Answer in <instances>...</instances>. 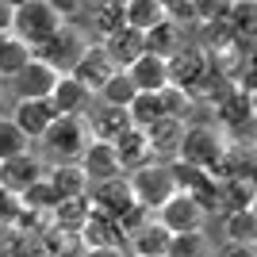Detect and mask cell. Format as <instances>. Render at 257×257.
Masks as SVG:
<instances>
[{"mask_svg": "<svg viewBox=\"0 0 257 257\" xmlns=\"http://www.w3.org/2000/svg\"><path fill=\"white\" fill-rule=\"evenodd\" d=\"M4 115L12 119V123H16V127L23 131V139L31 142H39L46 135V127H50L54 119V111H50V104H46V100H8V107H4Z\"/></svg>", "mask_w": 257, "mask_h": 257, "instance_id": "30bf717a", "label": "cell"}, {"mask_svg": "<svg viewBox=\"0 0 257 257\" xmlns=\"http://www.w3.org/2000/svg\"><path fill=\"white\" fill-rule=\"evenodd\" d=\"M88 204L92 211L104 215V219H123V215L135 207V196H131V184L127 177H115V181H104V184H92L88 188Z\"/></svg>", "mask_w": 257, "mask_h": 257, "instance_id": "8fae6325", "label": "cell"}, {"mask_svg": "<svg viewBox=\"0 0 257 257\" xmlns=\"http://www.w3.org/2000/svg\"><path fill=\"white\" fill-rule=\"evenodd\" d=\"M215 184L238 181V177H253V146H242V142H226V150L219 154L211 169H207Z\"/></svg>", "mask_w": 257, "mask_h": 257, "instance_id": "d6986e66", "label": "cell"}, {"mask_svg": "<svg viewBox=\"0 0 257 257\" xmlns=\"http://www.w3.org/2000/svg\"><path fill=\"white\" fill-rule=\"evenodd\" d=\"M158 23H165V0H123V27L150 35Z\"/></svg>", "mask_w": 257, "mask_h": 257, "instance_id": "603a6c76", "label": "cell"}, {"mask_svg": "<svg viewBox=\"0 0 257 257\" xmlns=\"http://www.w3.org/2000/svg\"><path fill=\"white\" fill-rule=\"evenodd\" d=\"M4 107H8V96H4V88H0V115H4Z\"/></svg>", "mask_w": 257, "mask_h": 257, "instance_id": "7bdbcfd3", "label": "cell"}, {"mask_svg": "<svg viewBox=\"0 0 257 257\" xmlns=\"http://www.w3.org/2000/svg\"><path fill=\"white\" fill-rule=\"evenodd\" d=\"M88 142H92V135H88L85 119L58 115L50 127H46V135L35 142V154H39L46 165H69V161H81V154L88 150Z\"/></svg>", "mask_w": 257, "mask_h": 257, "instance_id": "7a4b0ae2", "label": "cell"}, {"mask_svg": "<svg viewBox=\"0 0 257 257\" xmlns=\"http://www.w3.org/2000/svg\"><path fill=\"white\" fill-rule=\"evenodd\" d=\"M127 184H131V196H135V204L146 207V211H158L161 204H169L177 188H173V177H169V161H150V165H142V169L127 173Z\"/></svg>", "mask_w": 257, "mask_h": 257, "instance_id": "5b68a950", "label": "cell"}, {"mask_svg": "<svg viewBox=\"0 0 257 257\" xmlns=\"http://www.w3.org/2000/svg\"><path fill=\"white\" fill-rule=\"evenodd\" d=\"M184 127H188V123L161 115L158 123H150V127L142 131V139H146V146H150L154 161H173L177 158V146H181V139H184Z\"/></svg>", "mask_w": 257, "mask_h": 257, "instance_id": "e0dca14e", "label": "cell"}, {"mask_svg": "<svg viewBox=\"0 0 257 257\" xmlns=\"http://www.w3.org/2000/svg\"><path fill=\"white\" fill-rule=\"evenodd\" d=\"M46 184H50L54 200H77V196H88V177L81 173L77 161L69 165H46Z\"/></svg>", "mask_w": 257, "mask_h": 257, "instance_id": "44dd1931", "label": "cell"}, {"mask_svg": "<svg viewBox=\"0 0 257 257\" xmlns=\"http://www.w3.org/2000/svg\"><path fill=\"white\" fill-rule=\"evenodd\" d=\"M85 123H88V135H92V142H107V146H115V142L131 131L127 107H104V104H96L92 111H88Z\"/></svg>", "mask_w": 257, "mask_h": 257, "instance_id": "ac0fdd59", "label": "cell"}, {"mask_svg": "<svg viewBox=\"0 0 257 257\" xmlns=\"http://www.w3.org/2000/svg\"><path fill=\"white\" fill-rule=\"evenodd\" d=\"M54 85H58V73H54L50 65H43L39 58H31V62L4 85V96L8 100H50Z\"/></svg>", "mask_w": 257, "mask_h": 257, "instance_id": "9c48e42d", "label": "cell"}, {"mask_svg": "<svg viewBox=\"0 0 257 257\" xmlns=\"http://www.w3.org/2000/svg\"><path fill=\"white\" fill-rule=\"evenodd\" d=\"M115 73H119V69H115V65H111V62L104 58V50H100V46H88V50H85V58H81V62L73 65V73H69V77H73L77 85H81V88L88 92V96L96 100V92H100V88H104V85H107V81H111Z\"/></svg>", "mask_w": 257, "mask_h": 257, "instance_id": "5bb4252c", "label": "cell"}, {"mask_svg": "<svg viewBox=\"0 0 257 257\" xmlns=\"http://www.w3.org/2000/svg\"><path fill=\"white\" fill-rule=\"evenodd\" d=\"M27 246H31V238L20 234L16 226H12V230H0V257H23Z\"/></svg>", "mask_w": 257, "mask_h": 257, "instance_id": "8d00e7d4", "label": "cell"}, {"mask_svg": "<svg viewBox=\"0 0 257 257\" xmlns=\"http://www.w3.org/2000/svg\"><path fill=\"white\" fill-rule=\"evenodd\" d=\"M226 211H257L253 177H238V181L219 184V215H226Z\"/></svg>", "mask_w": 257, "mask_h": 257, "instance_id": "484cf974", "label": "cell"}, {"mask_svg": "<svg viewBox=\"0 0 257 257\" xmlns=\"http://www.w3.org/2000/svg\"><path fill=\"white\" fill-rule=\"evenodd\" d=\"M165 20L192 39V31L200 27V0H165Z\"/></svg>", "mask_w": 257, "mask_h": 257, "instance_id": "836d02e7", "label": "cell"}, {"mask_svg": "<svg viewBox=\"0 0 257 257\" xmlns=\"http://www.w3.org/2000/svg\"><path fill=\"white\" fill-rule=\"evenodd\" d=\"M81 257H127V249H85Z\"/></svg>", "mask_w": 257, "mask_h": 257, "instance_id": "b9f144b4", "label": "cell"}, {"mask_svg": "<svg viewBox=\"0 0 257 257\" xmlns=\"http://www.w3.org/2000/svg\"><path fill=\"white\" fill-rule=\"evenodd\" d=\"M100 50H104V58L115 65L119 73H123V69H131V65L146 54V35L131 31V27H119L111 39H104V43H100Z\"/></svg>", "mask_w": 257, "mask_h": 257, "instance_id": "2e32d148", "label": "cell"}, {"mask_svg": "<svg viewBox=\"0 0 257 257\" xmlns=\"http://www.w3.org/2000/svg\"><path fill=\"white\" fill-rule=\"evenodd\" d=\"M31 58H35V50H31V46H23L20 39H12V35H8V39H0V88L8 85Z\"/></svg>", "mask_w": 257, "mask_h": 257, "instance_id": "4dcf8cb0", "label": "cell"}, {"mask_svg": "<svg viewBox=\"0 0 257 257\" xmlns=\"http://www.w3.org/2000/svg\"><path fill=\"white\" fill-rule=\"evenodd\" d=\"M219 242L223 246H257V211L219 215Z\"/></svg>", "mask_w": 257, "mask_h": 257, "instance_id": "7402d4cb", "label": "cell"}, {"mask_svg": "<svg viewBox=\"0 0 257 257\" xmlns=\"http://www.w3.org/2000/svg\"><path fill=\"white\" fill-rule=\"evenodd\" d=\"M150 219H154V215L146 211V207H139V204H135L127 215H123V219H119V230H123V238H131V234H139V230H142L146 223H150Z\"/></svg>", "mask_w": 257, "mask_h": 257, "instance_id": "f35d334b", "label": "cell"}, {"mask_svg": "<svg viewBox=\"0 0 257 257\" xmlns=\"http://www.w3.org/2000/svg\"><path fill=\"white\" fill-rule=\"evenodd\" d=\"M115 158H119V165H123V177H127V173L142 169V165H150L154 154H150V146H146V139H142V131L131 127L127 135L115 142Z\"/></svg>", "mask_w": 257, "mask_h": 257, "instance_id": "4316f807", "label": "cell"}, {"mask_svg": "<svg viewBox=\"0 0 257 257\" xmlns=\"http://www.w3.org/2000/svg\"><path fill=\"white\" fill-rule=\"evenodd\" d=\"M77 165H81V173L88 177V188L123 177V165H119V158H115V146H107V142H88V150L81 154Z\"/></svg>", "mask_w": 257, "mask_h": 257, "instance_id": "9a60e30c", "label": "cell"}, {"mask_svg": "<svg viewBox=\"0 0 257 257\" xmlns=\"http://www.w3.org/2000/svg\"><path fill=\"white\" fill-rule=\"evenodd\" d=\"M54 204H58V200H54V192H50V184H46V181L31 184V188L20 196V207H23V211H50Z\"/></svg>", "mask_w": 257, "mask_h": 257, "instance_id": "d590c367", "label": "cell"}, {"mask_svg": "<svg viewBox=\"0 0 257 257\" xmlns=\"http://www.w3.org/2000/svg\"><path fill=\"white\" fill-rule=\"evenodd\" d=\"M73 23L85 31V39L92 46H100L104 39H111L123 27V0H88V4L81 0Z\"/></svg>", "mask_w": 257, "mask_h": 257, "instance_id": "8992f818", "label": "cell"}, {"mask_svg": "<svg viewBox=\"0 0 257 257\" xmlns=\"http://www.w3.org/2000/svg\"><path fill=\"white\" fill-rule=\"evenodd\" d=\"M131 100H135V85H131L127 73H115V77H111V81L96 92V104H104V107H127Z\"/></svg>", "mask_w": 257, "mask_h": 257, "instance_id": "e575fe53", "label": "cell"}, {"mask_svg": "<svg viewBox=\"0 0 257 257\" xmlns=\"http://www.w3.org/2000/svg\"><path fill=\"white\" fill-rule=\"evenodd\" d=\"M123 73L131 77L135 92H161V88H169L165 62H161V58H154V54H142L139 62L131 65V69H123Z\"/></svg>", "mask_w": 257, "mask_h": 257, "instance_id": "cb8c5ba5", "label": "cell"}, {"mask_svg": "<svg viewBox=\"0 0 257 257\" xmlns=\"http://www.w3.org/2000/svg\"><path fill=\"white\" fill-rule=\"evenodd\" d=\"M161 115H165V111H161L158 92H135V100L127 104V119H131L135 131H146L150 123H158Z\"/></svg>", "mask_w": 257, "mask_h": 257, "instance_id": "1f68e13d", "label": "cell"}, {"mask_svg": "<svg viewBox=\"0 0 257 257\" xmlns=\"http://www.w3.org/2000/svg\"><path fill=\"white\" fill-rule=\"evenodd\" d=\"M207 73H211V62H207V54L200 50L192 39H188V43H184L181 50H177L169 62H165L169 88H181V92H188V96H192L196 88L207 81Z\"/></svg>", "mask_w": 257, "mask_h": 257, "instance_id": "52a82bcc", "label": "cell"}, {"mask_svg": "<svg viewBox=\"0 0 257 257\" xmlns=\"http://www.w3.org/2000/svg\"><path fill=\"white\" fill-rule=\"evenodd\" d=\"M88 46H92V43L85 39V31H81L77 23H65L62 31H54L50 39L35 50V58H39L43 65H50L58 77H69V73H73V65L85 58Z\"/></svg>", "mask_w": 257, "mask_h": 257, "instance_id": "3957f363", "label": "cell"}, {"mask_svg": "<svg viewBox=\"0 0 257 257\" xmlns=\"http://www.w3.org/2000/svg\"><path fill=\"white\" fill-rule=\"evenodd\" d=\"M46 177V161L39 154H23V158H12V161H0V188L12 196H23L31 184H39Z\"/></svg>", "mask_w": 257, "mask_h": 257, "instance_id": "7c38bea8", "label": "cell"}, {"mask_svg": "<svg viewBox=\"0 0 257 257\" xmlns=\"http://www.w3.org/2000/svg\"><path fill=\"white\" fill-rule=\"evenodd\" d=\"M169 230L158 223V219H150V223L142 226L139 234L127 238V257H165V249H169Z\"/></svg>", "mask_w": 257, "mask_h": 257, "instance_id": "d4e9b609", "label": "cell"}, {"mask_svg": "<svg viewBox=\"0 0 257 257\" xmlns=\"http://www.w3.org/2000/svg\"><path fill=\"white\" fill-rule=\"evenodd\" d=\"M12 8H16L12 0H0V39L12 35Z\"/></svg>", "mask_w": 257, "mask_h": 257, "instance_id": "60d3db41", "label": "cell"}, {"mask_svg": "<svg viewBox=\"0 0 257 257\" xmlns=\"http://www.w3.org/2000/svg\"><path fill=\"white\" fill-rule=\"evenodd\" d=\"M154 219L169 234H192V230H207L211 226V215L204 211V204H196L192 196H173L169 204H161L154 211Z\"/></svg>", "mask_w": 257, "mask_h": 257, "instance_id": "ba28073f", "label": "cell"}, {"mask_svg": "<svg viewBox=\"0 0 257 257\" xmlns=\"http://www.w3.org/2000/svg\"><path fill=\"white\" fill-rule=\"evenodd\" d=\"M223 150H226V139H223V131L215 127V123H188L173 161H184V165L207 173L215 161H219V154H223Z\"/></svg>", "mask_w": 257, "mask_h": 257, "instance_id": "277c9868", "label": "cell"}, {"mask_svg": "<svg viewBox=\"0 0 257 257\" xmlns=\"http://www.w3.org/2000/svg\"><path fill=\"white\" fill-rule=\"evenodd\" d=\"M35 146L23 139V131L12 123L8 115H0V161H12V158H23V154H31Z\"/></svg>", "mask_w": 257, "mask_h": 257, "instance_id": "d6a6232c", "label": "cell"}, {"mask_svg": "<svg viewBox=\"0 0 257 257\" xmlns=\"http://www.w3.org/2000/svg\"><path fill=\"white\" fill-rule=\"evenodd\" d=\"M50 111L54 115H65V119H88V111L96 107V100L88 96L85 88L77 85L73 77H58V85H54V92H50Z\"/></svg>", "mask_w": 257, "mask_h": 257, "instance_id": "4fadbf2b", "label": "cell"}, {"mask_svg": "<svg viewBox=\"0 0 257 257\" xmlns=\"http://www.w3.org/2000/svg\"><path fill=\"white\" fill-rule=\"evenodd\" d=\"M184 43H188V35H184L177 23L165 20V23H158V27L146 35V54H154V58H161V62H169Z\"/></svg>", "mask_w": 257, "mask_h": 257, "instance_id": "f1b7e54d", "label": "cell"}, {"mask_svg": "<svg viewBox=\"0 0 257 257\" xmlns=\"http://www.w3.org/2000/svg\"><path fill=\"white\" fill-rule=\"evenodd\" d=\"M65 23L69 20L62 16V8L54 0H20L12 8V39H20L23 46L39 50L54 31H62Z\"/></svg>", "mask_w": 257, "mask_h": 257, "instance_id": "6da1fadb", "label": "cell"}, {"mask_svg": "<svg viewBox=\"0 0 257 257\" xmlns=\"http://www.w3.org/2000/svg\"><path fill=\"white\" fill-rule=\"evenodd\" d=\"M88 215H92L88 196H77V200H58V204L50 207V223L58 226V230H65V234H77V230L85 226Z\"/></svg>", "mask_w": 257, "mask_h": 257, "instance_id": "83f0119b", "label": "cell"}, {"mask_svg": "<svg viewBox=\"0 0 257 257\" xmlns=\"http://www.w3.org/2000/svg\"><path fill=\"white\" fill-rule=\"evenodd\" d=\"M215 253V234L211 230H192V234H173L165 257H211Z\"/></svg>", "mask_w": 257, "mask_h": 257, "instance_id": "f546056e", "label": "cell"}, {"mask_svg": "<svg viewBox=\"0 0 257 257\" xmlns=\"http://www.w3.org/2000/svg\"><path fill=\"white\" fill-rule=\"evenodd\" d=\"M77 238H81V249H127V238H123V230H119L115 219H104V215H88L85 226L77 230Z\"/></svg>", "mask_w": 257, "mask_h": 257, "instance_id": "ffe728a7", "label": "cell"}, {"mask_svg": "<svg viewBox=\"0 0 257 257\" xmlns=\"http://www.w3.org/2000/svg\"><path fill=\"white\" fill-rule=\"evenodd\" d=\"M211 257H257V246H223V242H215Z\"/></svg>", "mask_w": 257, "mask_h": 257, "instance_id": "ab89813d", "label": "cell"}, {"mask_svg": "<svg viewBox=\"0 0 257 257\" xmlns=\"http://www.w3.org/2000/svg\"><path fill=\"white\" fill-rule=\"evenodd\" d=\"M20 196H12V192H4L0 188V230H12L16 226V219H20Z\"/></svg>", "mask_w": 257, "mask_h": 257, "instance_id": "74e56055", "label": "cell"}]
</instances>
